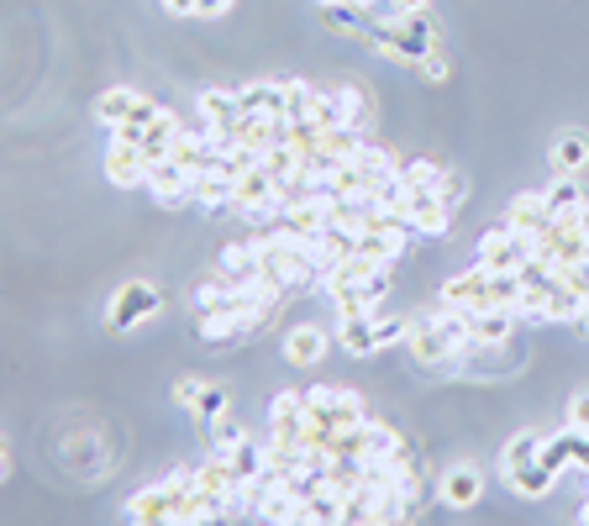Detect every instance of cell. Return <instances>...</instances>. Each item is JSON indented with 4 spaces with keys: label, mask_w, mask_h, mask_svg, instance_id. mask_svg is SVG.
I'll return each mask as SVG.
<instances>
[{
    "label": "cell",
    "mask_w": 589,
    "mask_h": 526,
    "mask_svg": "<svg viewBox=\"0 0 589 526\" xmlns=\"http://www.w3.org/2000/svg\"><path fill=\"white\" fill-rule=\"evenodd\" d=\"M406 347L422 368H458V358H464V347H468V316L437 305L431 316H416V322H410Z\"/></svg>",
    "instance_id": "obj_1"
},
{
    "label": "cell",
    "mask_w": 589,
    "mask_h": 526,
    "mask_svg": "<svg viewBox=\"0 0 589 526\" xmlns=\"http://www.w3.org/2000/svg\"><path fill=\"white\" fill-rule=\"evenodd\" d=\"M190 489H195V468H180L174 479H163V485L138 489V495L126 500V522L174 526V522L184 516V500H190Z\"/></svg>",
    "instance_id": "obj_2"
},
{
    "label": "cell",
    "mask_w": 589,
    "mask_h": 526,
    "mask_svg": "<svg viewBox=\"0 0 589 526\" xmlns=\"http://www.w3.org/2000/svg\"><path fill=\"white\" fill-rule=\"evenodd\" d=\"M437 48H443V38H437L431 11H410V17L385 21V27H379V53H389V59L422 63V59H431Z\"/></svg>",
    "instance_id": "obj_3"
},
{
    "label": "cell",
    "mask_w": 589,
    "mask_h": 526,
    "mask_svg": "<svg viewBox=\"0 0 589 526\" xmlns=\"http://www.w3.org/2000/svg\"><path fill=\"white\" fill-rule=\"evenodd\" d=\"M274 305L280 301H247V305H232V311H205L201 316V343L211 347H232L253 337V332H264V322L274 316Z\"/></svg>",
    "instance_id": "obj_4"
},
{
    "label": "cell",
    "mask_w": 589,
    "mask_h": 526,
    "mask_svg": "<svg viewBox=\"0 0 589 526\" xmlns=\"http://www.w3.org/2000/svg\"><path fill=\"white\" fill-rule=\"evenodd\" d=\"M305 401H311V422L322 426L326 437H337L347 426H364L368 422V405L353 395V390H332V385H316L305 390Z\"/></svg>",
    "instance_id": "obj_5"
},
{
    "label": "cell",
    "mask_w": 589,
    "mask_h": 526,
    "mask_svg": "<svg viewBox=\"0 0 589 526\" xmlns=\"http://www.w3.org/2000/svg\"><path fill=\"white\" fill-rule=\"evenodd\" d=\"M531 253H537V243L521 237V232H510V226H489L479 237V263L495 269V274H521Z\"/></svg>",
    "instance_id": "obj_6"
},
{
    "label": "cell",
    "mask_w": 589,
    "mask_h": 526,
    "mask_svg": "<svg viewBox=\"0 0 589 526\" xmlns=\"http://www.w3.org/2000/svg\"><path fill=\"white\" fill-rule=\"evenodd\" d=\"M153 311H159V284L132 280V284H122V290L111 295V311H105V322H111V332H132V326H143Z\"/></svg>",
    "instance_id": "obj_7"
},
{
    "label": "cell",
    "mask_w": 589,
    "mask_h": 526,
    "mask_svg": "<svg viewBox=\"0 0 589 526\" xmlns=\"http://www.w3.org/2000/svg\"><path fill=\"white\" fill-rule=\"evenodd\" d=\"M537 259H548L552 269H563V263H573V259H589V237L579 232L573 216H563V222H552L548 232L537 237Z\"/></svg>",
    "instance_id": "obj_8"
},
{
    "label": "cell",
    "mask_w": 589,
    "mask_h": 526,
    "mask_svg": "<svg viewBox=\"0 0 589 526\" xmlns=\"http://www.w3.org/2000/svg\"><path fill=\"white\" fill-rule=\"evenodd\" d=\"M148 174H153V159H148L143 148L111 142V153H105V180L116 184V190H148Z\"/></svg>",
    "instance_id": "obj_9"
},
{
    "label": "cell",
    "mask_w": 589,
    "mask_h": 526,
    "mask_svg": "<svg viewBox=\"0 0 589 526\" xmlns=\"http://www.w3.org/2000/svg\"><path fill=\"white\" fill-rule=\"evenodd\" d=\"M195 169H184L180 159H163L153 163V174H148V190H153V201L159 205H184V201H195Z\"/></svg>",
    "instance_id": "obj_10"
},
{
    "label": "cell",
    "mask_w": 589,
    "mask_h": 526,
    "mask_svg": "<svg viewBox=\"0 0 589 526\" xmlns=\"http://www.w3.org/2000/svg\"><path fill=\"white\" fill-rule=\"evenodd\" d=\"M500 226H510V232H521V237H531V243H537V237H542V232L552 226L548 195H542V190H527V195H516V201H510V211L500 216Z\"/></svg>",
    "instance_id": "obj_11"
},
{
    "label": "cell",
    "mask_w": 589,
    "mask_h": 526,
    "mask_svg": "<svg viewBox=\"0 0 589 526\" xmlns=\"http://www.w3.org/2000/svg\"><path fill=\"white\" fill-rule=\"evenodd\" d=\"M542 464H548L552 474H569V468H585L589 474V432L585 426H569V432L548 437V443H542Z\"/></svg>",
    "instance_id": "obj_12"
},
{
    "label": "cell",
    "mask_w": 589,
    "mask_h": 526,
    "mask_svg": "<svg viewBox=\"0 0 589 526\" xmlns=\"http://www.w3.org/2000/svg\"><path fill=\"white\" fill-rule=\"evenodd\" d=\"M379 274H389L385 259H368V253H353V259H337L332 269L322 274V290L326 295H337V290H353V284H368L379 280Z\"/></svg>",
    "instance_id": "obj_13"
},
{
    "label": "cell",
    "mask_w": 589,
    "mask_h": 526,
    "mask_svg": "<svg viewBox=\"0 0 589 526\" xmlns=\"http://www.w3.org/2000/svg\"><path fill=\"white\" fill-rule=\"evenodd\" d=\"M201 117H205V127L216 132V142H226L232 132H237V122H243L247 111H243V101H237V90H205V95H201Z\"/></svg>",
    "instance_id": "obj_14"
},
{
    "label": "cell",
    "mask_w": 589,
    "mask_h": 526,
    "mask_svg": "<svg viewBox=\"0 0 589 526\" xmlns=\"http://www.w3.org/2000/svg\"><path fill=\"white\" fill-rule=\"evenodd\" d=\"M410 232H427V237H443L453 226V205L437 195V190H410Z\"/></svg>",
    "instance_id": "obj_15"
},
{
    "label": "cell",
    "mask_w": 589,
    "mask_h": 526,
    "mask_svg": "<svg viewBox=\"0 0 589 526\" xmlns=\"http://www.w3.org/2000/svg\"><path fill=\"white\" fill-rule=\"evenodd\" d=\"M468 316V343H510V332H516V311H506V305H485V311H464Z\"/></svg>",
    "instance_id": "obj_16"
},
{
    "label": "cell",
    "mask_w": 589,
    "mask_h": 526,
    "mask_svg": "<svg viewBox=\"0 0 589 526\" xmlns=\"http://www.w3.org/2000/svg\"><path fill=\"white\" fill-rule=\"evenodd\" d=\"M337 343H343V353H353V358L379 353V347H385L379 316H374V311H368V316H343V322H337Z\"/></svg>",
    "instance_id": "obj_17"
},
{
    "label": "cell",
    "mask_w": 589,
    "mask_h": 526,
    "mask_svg": "<svg viewBox=\"0 0 589 526\" xmlns=\"http://www.w3.org/2000/svg\"><path fill=\"white\" fill-rule=\"evenodd\" d=\"M437 495H443V500H447L453 510H468L474 500H479V495H485V474H479L474 464H453V468L443 474Z\"/></svg>",
    "instance_id": "obj_18"
},
{
    "label": "cell",
    "mask_w": 589,
    "mask_h": 526,
    "mask_svg": "<svg viewBox=\"0 0 589 526\" xmlns=\"http://www.w3.org/2000/svg\"><path fill=\"white\" fill-rule=\"evenodd\" d=\"M174 401H180L184 411H195L201 422H211V416H222L226 411V390L222 385H201V380H180V385H174Z\"/></svg>",
    "instance_id": "obj_19"
},
{
    "label": "cell",
    "mask_w": 589,
    "mask_h": 526,
    "mask_svg": "<svg viewBox=\"0 0 589 526\" xmlns=\"http://www.w3.org/2000/svg\"><path fill=\"white\" fill-rule=\"evenodd\" d=\"M237 101H243L247 117H285L290 84H280V80H268V84H243V90H237Z\"/></svg>",
    "instance_id": "obj_20"
},
{
    "label": "cell",
    "mask_w": 589,
    "mask_h": 526,
    "mask_svg": "<svg viewBox=\"0 0 589 526\" xmlns=\"http://www.w3.org/2000/svg\"><path fill=\"white\" fill-rule=\"evenodd\" d=\"M385 290H389V274H379V280H368V284L337 290V295H332V305H337V316H368L374 305L385 301Z\"/></svg>",
    "instance_id": "obj_21"
},
{
    "label": "cell",
    "mask_w": 589,
    "mask_h": 526,
    "mask_svg": "<svg viewBox=\"0 0 589 526\" xmlns=\"http://www.w3.org/2000/svg\"><path fill=\"white\" fill-rule=\"evenodd\" d=\"M326 343H332V337H326V326L305 322V326H295V332L285 337V358H290V364H301V368H311V364H322Z\"/></svg>",
    "instance_id": "obj_22"
},
{
    "label": "cell",
    "mask_w": 589,
    "mask_h": 526,
    "mask_svg": "<svg viewBox=\"0 0 589 526\" xmlns=\"http://www.w3.org/2000/svg\"><path fill=\"white\" fill-rule=\"evenodd\" d=\"M216 274H226V280H237V284L258 280V237L253 243H226L222 259H216Z\"/></svg>",
    "instance_id": "obj_23"
},
{
    "label": "cell",
    "mask_w": 589,
    "mask_h": 526,
    "mask_svg": "<svg viewBox=\"0 0 589 526\" xmlns=\"http://www.w3.org/2000/svg\"><path fill=\"white\" fill-rule=\"evenodd\" d=\"M226 464H232V474H237L243 485H253V479H264V468H268V437H264V443H253V437H243L237 447H226Z\"/></svg>",
    "instance_id": "obj_24"
},
{
    "label": "cell",
    "mask_w": 589,
    "mask_h": 526,
    "mask_svg": "<svg viewBox=\"0 0 589 526\" xmlns=\"http://www.w3.org/2000/svg\"><path fill=\"white\" fill-rule=\"evenodd\" d=\"M506 479H510V489L527 495V500H542V495L558 485V474H552L542 458H531V464H521V468H506Z\"/></svg>",
    "instance_id": "obj_25"
},
{
    "label": "cell",
    "mask_w": 589,
    "mask_h": 526,
    "mask_svg": "<svg viewBox=\"0 0 589 526\" xmlns=\"http://www.w3.org/2000/svg\"><path fill=\"white\" fill-rule=\"evenodd\" d=\"M589 169V138L585 132H563V138L552 142V174H585Z\"/></svg>",
    "instance_id": "obj_26"
},
{
    "label": "cell",
    "mask_w": 589,
    "mask_h": 526,
    "mask_svg": "<svg viewBox=\"0 0 589 526\" xmlns=\"http://www.w3.org/2000/svg\"><path fill=\"white\" fill-rule=\"evenodd\" d=\"M337 101H343L347 127H353V132H364V138H368V122H374V95H368L364 84L343 80V84H337Z\"/></svg>",
    "instance_id": "obj_27"
},
{
    "label": "cell",
    "mask_w": 589,
    "mask_h": 526,
    "mask_svg": "<svg viewBox=\"0 0 589 526\" xmlns=\"http://www.w3.org/2000/svg\"><path fill=\"white\" fill-rule=\"evenodd\" d=\"M542 195H548L552 222H563V216H573V211L585 205V190H579V180H573V174H552V184L542 190Z\"/></svg>",
    "instance_id": "obj_28"
},
{
    "label": "cell",
    "mask_w": 589,
    "mask_h": 526,
    "mask_svg": "<svg viewBox=\"0 0 589 526\" xmlns=\"http://www.w3.org/2000/svg\"><path fill=\"white\" fill-rule=\"evenodd\" d=\"M232 184H237V180H226V174H216V169H211V174H201V180H195V201H201L211 216H222V211H232Z\"/></svg>",
    "instance_id": "obj_29"
},
{
    "label": "cell",
    "mask_w": 589,
    "mask_h": 526,
    "mask_svg": "<svg viewBox=\"0 0 589 526\" xmlns=\"http://www.w3.org/2000/svg\"><path fill=\"white\" fill-rule=\"evenodd\" d=\"M353 163H358V169H368V174H374V180H395V174H400V159H395V153H389V148H379V142H358V153H353Z\"/></svg>",
    "instance_id": "obj_30"
},
{
    "label": "cell",
    "mask_w": 589,
    "mask_h": 526,
    "mask_svg": "<svg viewBox=\"0 0 589 526\" xmlns=\"http://www.w3.org/2000/svg\"><path fill=\"white\" fill-rule=\"evenodd\" d=\"M542 443H548V437H542V432H516V437H510L506 443V453H500V468H521V464H531V458H542Z\"/></svg>",
    "instance_id": "obj_31"
},
{
    "label": "cell",
    "mask_w": 589,
    "mask_h": 526,
    "mask_svg": "<svg viewBox=\"0 0 589 526\" xmlns=\"http://www.w3.org/2000/svg\"><path fill=\"white\" fill-rule=\"evenodd\" d=\"M132 105H138V90H126V84H116V90H105L101 101H95V117H101L105 127H122L126 117H132Z\"/></svg>",
    "instance_id": "obj_32"
},
{
    "label": "cell",
    "mask_w": 589,
    "mask_h": 526,
    "mask_svg": "<svg viewBox=\"0 0 589 526\" xmlns=\"http://www.w3.org/2000/svg\"><path fill=\"white\" fill-rule=\"evenodd\" d=\"M400 180H406L410 190H437V184L447 180V169L437 159H400Z\"/></svg>",
    "instance_id": "obj_33"
},
{
    "label": "cell",
    "mask_w": 589,
    "mask_h": 526,
    "mask_svg": "<svg viewBox=\"0 0 589 526\" xmlns=\"http://www.w3.org/2000/svg\"><path fill=\"white\" fill-rule=\"evenodd\" d=\"M205 437H211V453H226V447H237L247 437V426L232 416V411H222V416H211L205 422Z\"/></svg>",
    "instance_id": "obj_34"
},
{
    "label": "cell",
    "mask_w": 589,
    "mask_h": 526,
    "mask_svg": "<svg viewBox=\"0 0 589 526\" xmlns=\"http://www.w3.org/2000/svg\"><path fill=\"white\" fill-rule=\"evenodd\" d=\"M316 95L322 90H311L305 80H290V105H285V122H311V111H316Z\"/></svg>",
    "instance_id": "obj_35"
},
{
    "label": "cell",
    "mask_w": 589,
    "mask_h": 526,
    "mask_svg": "<svg viewBox=\"0 0 589 526\" xmlns=\"http://www.w3.org/2000/svg\"><path fill=\"white\" fill-rule=\"evenodd\" d=\"M437 195H443V201L453 205V211H458V205H464V195H468V180H464V174H453V169H447V180L437 184Z\"/></svg>",
    "instance_id": "obj_36"
},
{
    "label": "cell",
    "mask_w": 589,
    "mask_h": 526,
    "mask_svg": "<svg viewBox=\"0 0 589 526\" xmlns=\"http://www.w3.org/2000/svg\"><path fill=\"white\" fill-rule=\"evenodd\" d=\"M569 426H585L589 432V390H579V395L569 401Z\"/></svg>",
    "instance_id": "obj_37"
},
{
    "label": "cell",
    "mask_w": 589,
    "mask_h": 526,
    "mask_svg": "<svg viewBox=\"0 0 589 526\" xmlns=\"http://www.w3.org/2000/svg\"><path fill=\"white\" fill-rule=\"evenodd\" d=\"M422 74H427L431 84H443V80H447V59H443V48H437L431 59H422Z\"/></svg>",
    "instance_id": "obj_38"
},
{
    "label": "cell",
    "mask_w": 589,
    "mask_h": 526,
    "mask_svg": "<svg viewBox=\"0 0 589 526\" xmlns=\"http://www.w3.org/2000/svg\"><path fill=\"white\" fill-rule=\"evenodd\" d=\"M232 0H195V17H222Z\"/></svg>",
    "instance_id": "obj_39"
},
{
    "label": "cell",
    "mask_w": 589,
    "mask_h": 526,
    "mask_svg": "<svg viewBox=\"0 0 589 526\" xmlns=\"http://www.w3.org/2000/svg\"><path fill=\"white\" fill-rule=\"evenodd\" d=\"M163 6H169L174 17H195V0H163Z\"/></svg>",
    "instance_id": "obj_40"
},
{
    "label": "cell",
    "mask_w": 589,
    "mask_h": 526,
    "mask_svg": "<svg viewBox=\"0 0 589 526\" xmlns=\"http://www.w3.org/2000/svg\"><path fill=\"white\" fill-rule=\"evenodd\" d=\"M573 222H579V232H585V237H589V195H585V205L573 211Z\"/></svg>",
    "instance_id": "obj_41"
},
{
    "label": "cell",
    "mask_w": 589,
    "mask_h": 526,
    "mask_svg": "<svg viewBox=\"0 0 589 526\" xmlns=\"http://www.w3.org/2000/svg\"><path fill=\"white\" fill-rule=\"evenodd\" d=\"M400 11H406V17L410 11H431V0H400Z\"/></svg>",
    "instance_id": "obj_42"
},
{
    "label": "cell",
    "mask_w": 589,
    "mask_h": 526,
    "mask_svg": "<svg viewBox=\"0 0 589 526\" xmlns=\"http://www.w3.org/2000/svg\"><path fill=\"white\" fill-rule=\"evenodd\" d=\"M579 332H585V337H589V311H585V322H579Z\"/></svg>",
    "instance_id": "obj_43"
},
{
    "label": "cell",
    "mask_w": 589,
    "mask_h": 526,
    "mask_svg": "<svg viewBox=\"0 0 589 526\" xmlns=\"http://www.w3.org/2000/svg\"><path fill=\"white\" fill-rule=\"evenodd\" d=\"M322 6H353V0H322Z\"/></svg>",
    "instance_id": "obj_44"
},
{
    "label": "cell",
    "mask_w": 589,
    "mask_h": 526,
    "mask_svg": "<svg viewBox=\"0 0 589 526\" xmlns=\"http://www.w3.org/2000/svg\"><path fill=\"white\" fill-rule=\"evenodd\" d=\"M579 522H589V500H585V510H579Z\"/></svg>",
    "instance_id": "obj_45"
},
{
    "label": "cell",
    "mask_w": 589,
    "mask_h": 526,
    "mask_svg": "<svg viewBox=\"0 0 589 526\" xmlns=\"http://www.w3.org/2000/svg\"><path fill=\"white\" fill-rule=\"evenodd\" d=\"M353 6H364V11H368V6H374V0H353Z\"/></svg>",
    "instance_id": "obj_46"
}]
</instances>
